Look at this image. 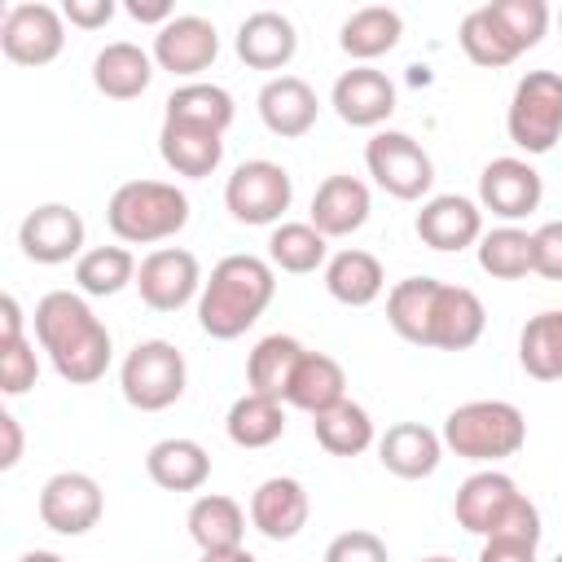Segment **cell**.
Here are the masks:
<instances>
[{
    "mask_svg": "<svg viewBox=\"0 0 562 562\" xmlns=\"http://www.w3.org/2000/svg\"><path fill=\"white\" fill-rule=\"evenodd\" d=\"M35 338L48 351L57 378L70 386H92L110 369V329L83 294L48 290L35 303Z\"/></svg>",
    "mask_w": 562,
    "mask_h": 562,
    "instance_id": "1",
    "label": "cell"
},
{
    "mask_svg": "<svg viewBox=\"0 0 562 562\" xmlns=\"http://www.w3.org/2000/svg\"><path fill=\"white\" fill-rule=\"evenodd\" d=\"M272 294H277V272H272L268 259H259V255H224L211 268V281H202L198 325H202V334H211L220 342L241 338L263 316Z\"/></svg>",
    "mask_w": 562,
    "mask_h": 562,
    "instance_id": "2",
    "label": "cell"
},
{
    "mask_svg": "<svg viewBox=\"0 0 562 562\" xmlns=\"http://www.w3.org/2000/svg\"><path fill=\"white\" fill-rule=\"evenodd\" d=\"M105 224L127 246H154L189 224V198L167 180H127L110 193Z\"/></svg>",
    "mask_w": 562,
    "mask_h": 562,
    "instance_id": "3",
    "label": "cell"
},
{
    "mask_svg": "<svg viewBox=\"0 0 562 562\" xmlns=\"http://www.w3.org/2000/svg\"><path fill=\"white\" fill-rule=\"evenodd\" d=\"M439 439L465 461H505L527 443V417L509 400H470L443 417Z\"/></svg>",
    "mask_w": 562,
    "mask_h": 562,
    "instance_id": "4",
    "label": "cell"
},
{
    "mask_svg": "<svg viewBox=\"0 0 562 562\" xmlns=\"http://www.w3.org/2000/svg\"><path fill=\"white\" fill-rule=\"evenodd\" d=\"M184 382H189V369H184V356L176 342L167 338H145L136 342L127 356H123V369H119V386H123V400L140 413H162L171 408L180 395H184Z\"/></svg>",
    "mask_w": 562,
    "mask_h": 562,
    "instance_id": "5",
    "label": "cell"
},
{
    "mask_svg": "<svg viewBox=\"0 0 562 562\" xmlns=\"http://www.w3.org/2000/svg\"><path fill=\"white\" fill-rule=\"evenodd\" d=\"M509 140L527 154H549L562 136V75L558 70H527L509 97L505 114Z\"/></svg>",
    "mask_w": 562,
    "mask_h": 562,
    "instance_id": "6",
    "label": "cell"
},
{
    "mask_svg": "<svg viewBox=\"0 0 562 562\" xmlns=\"http://www.w3.org/2000/svg\"><path fill=\"white\" fill-rule=\"evenodd\" d=\"M364 167L400 202H417L435 184V162L430 154L408 136V132H373L364 145Z\"/></svg>",
    "mask_w": 562,
    "mask_h": 562,
    "instance_id": "7",
    "label": "cell"
},
{
    "mask_svg": "<svg viewBox=\"0 0 562 562\" xmlns=\"http://www.w3.org/2000/svg\"><path fill=\"white\" fill-rule=\"evenodd\" d=\"M290 198H294L290 171L272 158L241 162L224 184V206L237 224H277L290 211Z\"/></svg>",
    "mask_w": 562,
    "mask_h": 562,
    "instance_id": "8",
    "label": "cell"
},
{
    "mask_svg": "<svg viewBox=\"0 0 562 562\" xmlns=\"http://www.w3.org/2000/svg\"><path fill=\"white\" fill-rule=\"evenodd\" d=\"M66 48V18L53 4L40 0H22L4 9L0 22V53L13 66H48L57 61Z\"/></svg>",
    "mask_w": 562,
    "mask_h": 562,
    "instance_id": "9",
    "label": "cell"
},
{
    "mask_svg": "<svg viewBox=\"0 0 562 562\" xmlns=\"http://www.w3.org/2000/svg\"><path fill=\"white\" fill-rule=\"evenodd\" d=\"M105 496L101 483L83 470H61L40 487V522L57 536H83L101 522Z\"/></svg>",
    "mask_w": 562,
    "mask_h": 562,
    "instance_id": "10",
    "label": "cell"
},
{
    "mask_svg": "<svg viewBox=\"0 0 562 562\" xmlns=\"http://www.w3.org/2000/svg\"><path fill=\"white\" fill-rule=\"evenodd\" d=\"M136 290L140 303L154 312H180L193 294H202V268L193 250L180 246H158L140 259L136 268Z\"/></svg>",
    "mask_w": 562,
    "mask_h": 562,
    "instance_id": "11",
    "label": "cell"
},
{
    "mask_svg": "<svg viewBox=\"0 0 562 562\" xmlns=\"http://www.w3.org/2000/svg\"><path fill=\"white\" fill-rule=\"evenodd\" d=\"M544 198V180L527 158H492L479 176V202L483 211L501 215L505 224L531 215Z\"/></svg>",
    "mask_w": 562,
    "mask_h": 562,
    "instance_id": "12",
    "label": "cell"
},
{
    "mask_svg": "<svg viewBox=\"0 0 562 562\" xmlns=\"http://www.w3.org/2000/svg\"><path fill=\"white\" fill-rule=\"evenodd\" d=\"M18 246L31 263H66L83 255V220L66 202H44L22 220Z\"/></svg>",
    "mask_w": 562,
    "mask_h": 562,
    "instance_id": "13",
    "label": "cell"
},
{
    "mask_svg": "<svg viewBox=\"0 0 562 562\" xmlns=\"http://www.w3.org/2000/svg\"><path fill=\"white\" fill-rule=\"evenodd\" d=\"M220 57V35L206 18L198 13H176L158 35H154V66L171 75H202Z\"/></svg>",
    "mask_w": 562,
    "mask_h": 562,
    "instance_id": "14",
    "label": "cell"
},
{
    "mask_svg": "<svg viewBox=\"0 0 562 562\" xmlns=\"http://www.w3.org/2000/svg\"><path fill=\"white\" fill-rule=\"evenodd\" d=\"M417 237L430 250H443V255L465 250L483 237V211L461 193H435L417 211Z\"/></svg>",
    "mask_w": 562,
    "mask_h": 562,
    "instance_id": "15",
    "label": "cell"
},
{
    "mask_svg": "<svg viewBox=\"0 0 562 562\" xmlns=\"http://www.w3.org/2000/svg\"><path fill=\"white\" fill-rule=\"evenodd\" d=\"M329 101H334V110H338L342 123H351V127H378L395 110V83L382 70H373V66H356V70H342L334 79Z\"/></svg>",
    "mask_w": 562,
    "mask_h": 562,
    "instance_id": "16",
    "label": "cell"
},
{
    "mask_svg": "<svg viewBox=\"0 0 562 562\" xmlns=\"http://www.w3.org/2000/svg\"><path fill=\"white\" fill-rule=\"evenodd\" d=\"M316 114H321V101L312 83L299 75H272L259 88V119L272 136H285V140L307 136L316 127Z\"/></svg>",
    "mask_w": 562,
    "mask_h": 562,
    "instance_id": "17",
    "label": "cell"
},
{
    "mask_svg": "<svg viewBox=\"0 0 562 562\" xmlns=\"http://www.w3.org/2000/svg\"><path fill=\"white\" fill-rule=\"evenodd\" d=\"M483 325H487V312H483V299L465 285H448L439 281V294H435V312H430V342L435 351H465L483 338Z\"/></svg>",
    "mask_w": 562,
    "mask_h": 562,
    "instance_id": "18",
    "label": "cell"
},
{
    "mask_svg": "<svg viewBox=\"0 0 562 562\" xmlns=\"http://www.w3.org/2000/svg\"><path fill=\"white\" fill-rule=\"evenodd\" d=\"M307 514H312V501H307L303 483L285 479V474L263 479L250 496V522L268 540H294L307 527Z\"/></svg>",
    "mask_w": 562,
    "mask_h": 562,
    "instance_id": "19",
    "label": "cell"
},
{
    "mask_svg": "<svg viewBox=\"0 0 562 562\" xmlns=\"http://www.w3.org/2000/svg\"><path fill=\"white\" fill-rule=\"evenodd\" d=\"M237 57L250 66V70H281L294 61L299 53V31L285 13L277 9H259L250 13L241 26H237V40H233Z\"/></svg>",
    "mask_w": 562,
    "mask_h": 562,
    "instance_id": "20",
    "label": "cell"
},
{
    "mask_svg": "<svg viewBox=\"0 0 562 562\" xmlns=\"http://www.w3.org/2000/svg\"><path fill=\"white\" fill-rule=\"evenodd\" d=\"M369 184L356 176H325L312 193V228L325 237H351L369 220Z\"/></svg>",
    "mask_w": 562,
    "mask_h": 562,
    "instance_id": "21",
    "label": "cell"
},
{
    "mask_svg": "<svg viewBox=\"0 0 562 562\" xmlns=\"http://www.w3.org/2000/svg\"><path fill=\"white\" fill-rule=\"evenodd\" d=\"M378 461L395 479H426L443 461V439L430 426H422V422H395L378 439Z\"/></svg>",
    "mask_w": 562,
    "mask_h": 562,
    "instance_id": "22",
    "label": "cell"
},
{
    "mask_svg": "<svg viewBox=\"0 0 562 562\" xmlns=\"http://www.w3.org/2000/svg\"><path fill=\"white\" fill-rule=\"evenodd\" d=\"M518 496V483L509 479V474H501V470H479V474H470L461 487H457V501H452V514H457V522L470 531V536H492V527H496V518L509 509V501Z\"/></svg>",
    "mask_w": 562,
    "mask_h": 562,
    "instance_id": "23",
    "label": "cell"
},
{
    "mask_svg": "<svg viewBox=\"0 0 562 562\" xmlns=\"http://www.w3.org/2000/svg\"><path fill=\"white\" fill-rule=\"evenodd\" d=\"M154 79V53H145L132 40H114L92 57V83L110 101H132Z\"/></svg>",
    "mask_w": 562,
    "mask_h": 562,
    "instance_id": "24",
    "label": "cell"
},
{
    "mask_svg": "<svg viewBox=\"0 0 562 562\" xmlns=\"http://www.w3.org/2000/svg\"><path fill=\"white\" fill-rule=\"evenodd\" d=\"M145 474L162 492H198L211 479V457L198 439H158L145 452Z\"/></svg>",
    "mask_w": 562,
    "mask_h": 562,
    "instance_id": "25",
    "label": "cell"
},
{
    "mask_svg": "<svg viewBox=\"0 0 562 562\" xmlns=\"http://www.w3.org/2000/svg\"><path fill=\"white\" fill-rule=\"evenodd\" d=\"M347 400V373L334 356L325 351H303L294 378H290V391H285V404L290 408H303V413H325L334 404Z\"/></svg>",
    "mask_w": 562,
    "mask_h": 562,
    "instance_id": "26",
    "label": "cell"
},
{
    "mask_svg": "<svg viewBox=\"0 0 562 562\" xmlns=\"http://www.w3.org/2000/svg\"><path fill=\"white\" fill-rule=\"evenodd\" d=\"M158 154L176 176L202 180L224 162V136L220 132H202V127H184V123H162Z\"/></svg>",
    "mask_w": 562,
    "mask_h": 562,
    "instance_id": "27",
    "label": "cell"
},
{
    "mask_svg": "<svg viewBox=\"0 0 562 562\" xmlns=\"http://www.w3.org/2000/svg\"><path fill=\"white\" fill-rule=\"evenodd\" d=\"M189 536L202 553H220V549H241L246 536V509L224 496V492H206L189 505Z\"/></svg>",
    "mask_w": 562,
    "mask_h": 562,
    "instance_id": "28",
    "label": "cell"
},
{
    "mask_svg": "<svg viewBox=\"0 0 562 562\" xmlns=\"http://www.w3.org/2000/svg\"><path fill=\"white\" fill-rule=\"evenodd\" d=\"M233 114H237V105H233L228 88L193 79V83H180L167 97V119L162 123H184V127H202V132H220L224 136Z\"/></svg>",
    "mask_w": 562,
    "mask_h": 562,
    "instance_id": "29",
    "label": "cell"
},
{
    "mask_svg": "<svg viewBox=\"0 0 562 562\" xmlns=\"http://www.w3.org/2000/svg\"><path fill=\"white\" fill-rule=\"evenodd\" d=\"M386 285V272L378 263V255L369 250H338L329 263H325V290L347 303V307H369Z\"/></svg>",
    "mask_w": 562,
    "mask_h": 562,
    "instance_id": "30",
    "label": "cell"
},
{
    "mask_svg": "<svg viewBox=\"0 0 562 562\" xmlns=\"http://www.w3.org/2000/svg\"><path fill=\"white\" fill-rule=\"evenodd\" d=\"M303 351H307V347H303L299 338H290V334H268V338H259L255 351H250V360H246V382H250V391H255V395L285 400L290 378H294Z\"/></svg>",
    "mask_w": 562,
    "mask_h": 562,
    "instance_id": "31",
    "label": "cell"
},
{
    "mask_svg": "<svg viewBox=\"0 0 562 562\" xmlns=\"http://www.w3.org/2000/svg\"><path fill=\"white\" fill-rule=\"evenodd\" d=\"M457 40H461V53L474 61V66H487V70H501L509 61L522 57V48L514 44V35L505 31V22L492 13V4H479L461 18L457 26Z\"/></svg>",
    "mask_w": 562,
    "mask_h": 562,
    "instance_id": "32",
    "label": "cell"
},
{
    "mask_svg": "<svg viewBox=\"0 0 562 562\" xmlns=\"http://www.w3.org/2000/svg\"><path fill=\"white\" fill-rule=\"evenodd\" d=\"M439 281L435 277H404L386 294V321L404 342L426 347L430 342V312H435Z\"/></svg>",
    "mask_w": 562,
    "mask_h": 562,
    "instance_id": "33",
    "label": "cell"
},
{
    "mask_svg": "<svg viewBox=\"0 0 562 562\" xmlns=\"http://www.w3.org/2000/svg\"><path fill=\"white\" fill-rule=\"evenodd\" d=\"M400 35H404V18H400L395 9H386V4H369V9H356V13L342 22L338 44H342L347 57L373 61V57L391 53V48L400 44Z\"/></svg>",
    "mask_w": 562,
    "mask_h": 562,
    "instance_id": "34",
    "label": "cell"
},
{
    "mask_svg": "<svg viewBox=\"0 0 562 562\" xmlns=\"http://www.w3.org/2000/svg\"><path fill=\"white\" fill-rule=\"evenodd\" d=\"M518 364L536 382H562V307H549L522 325Z\"/></svg>",
    "mask_w": 562,
    "mask_h": 562,
    "instance_id": "35",
    "label": "cell"
},
{
    "mask_svg": "<svg viewBox=\"0 0 562 562\" xmlns=\"http://www.w3.org/2000/svg\"><path fill=\"white\" fill-rule=\"evenodd\" d=\"M224 430H228V439L237 448H268V443H277L285 435V408L272 395L246 391L241 400H233V408L224 417Z\"/></svg>",
    "mask_w": 562,
    "mask_h": 562,
    "instance_id": "36",
    "label": "cell"
},
{
    "mask_svg": "<svg viewBox=\"0 0 562 562\" xmlns=\"http://www.w3.org/2000/svg\"><path fill=\"white\" fill-rule=\"evenodd\" d=\"M312 435L329 457H360L373 443V417L364 404L342 400V404L312 417Z\"/></svg>",
    "mask_w": 562,
    "mask_h": 562,
    "instance_id": "37",
    "label": "cell"
},
{
    "mask_svg": "<svg viewBox=\"0 0 562 562\" xmlns=\"http://www.w3.org/2000/svg\"><path fill=\"white\" fill-rule=\"evenodd\" d=\"M325 255H329V237L316 233V228L303 224V220H285V224H277L272 237H268V263L281 268V272H294V277L316 272L321 263H329Z\"/></svg>",
    "mask_w": 562,
    "mask_h": 562,
    "instance_id": "38",
    "label": "cell"
},
{
    "mask_svg": "<svg viewBox=\"0 0 562 562\" xmlns=\"http://www.w3.org/2000/svg\"><path fill=\"white\" fill-rule=\"evenodd\" d=\"M136 268L140 263L132 259L127 246H92L75 259V285L92 299H110V294H119L123 285L136 281Z\"/></svg>",
    "mask_w": 562,
    "mask_h": 562,
    "instance_id": "39",
    "label": "cell"
},
{
    "mask_svg": "<svg viewBox=\"0 0 562 562\" xmlns=\"http://www.w3.org/2000/svg\"><path fill=\"white\" fill-rule=\"evenodd\" d=\"M479 268L496 281H518L531 272V233L501 224L479 237Z\"/></svg>",
    "mask_w": 562,
    "mask_h": 562,
    "instance_id": "40",
    "label": "cell"
},
{
    "mask_svg": "<svg viewBox=\"0 0 562 562\" xmlns=\"http://www.w3.org/2000/svg\"><path fill=\"white\" fill-rule=\"evenodd\" d=\"M492 13L505 22V31L514 35V44L522 53L536 48L549 31V4L544 0H492Z\"/></svg>",
    "mask_w": 562,
    "mask_h": 562,
    "instance_id": "41",
    "label": "cell"
},
{
    "mask_svg": "<svg viewBox=\"0 0 562 562\" xmlns=\"http://www.w3.org/2000/svg\"><path fill=\"white\" fill-rule=\"evenodd\" d=\"M40 378V360H35V342L31 338H13L0 342V391L4 395H26Z\"/></svg>",
    "mask_w": 562,
    "mask_h": 562,
    "instance_id": "42",
    "label": "cell"
},
{
    "mask_svg": "<svg viewBox=\"0 0 562 562\" xmlns=\"http://www.w3.org/2000/svg\"><path fill=\"white\" fill-rule=\"evenodd\" d=\"M540 531H544V527H540V509H536L522 492L509 501V509H505V514L496 518V527H492L496 540H522V544H540ZM492 536H487V540H492Z\"/></svg>",
    "mask_w": 562,
    "mask_h": 562,
    "instance_id": "43",
    "label": "cell"
},
{
    "mask_svg": "<svg viewBox=\"0 0 562 562\" xmlns=\"http://www.w3.org/2000/svg\"><path fill=\"white\" fill-rule=\"evenodd\" d=\"M325 562H391V558H386V540L382 536L356 527V531H342V536L329 540Z\"/></svg>",
    "mask_w": 562,
    "mask_h": 562,
    "instance_id": "44",
    "label": "cell"
},
{
    "mask_svg": "<svg viewBox=\"0 0 562 562\" xmlns=\"http://www.w3.org/2000/svg\"><path fill=\"white\" fill-rule=\"evenodd\" d=\"M531 272L544 281H562V220H549L531 233Z\"/></svg>",
    "mask_w": 562,
    "mask_h": 562,
    "instance_id": "45",
    "label": "cell"
},
{
    "mask_svg": "<svg viewBox=\"0 0 562 562\" xmlns=\"http://www.w3.org/2000/svg\"><path fill=\"white\" fill-rule=\"evenodd\" d=\"M61 18L70 26H79V31H97V26H105L114 18V0H66Z\"/></svg>",
    "mask_w": 562,
    "mask_h": 562,
    "instance_id": "46",
    "label": "cell"
},
{
    "mask_svg": "<svg viewBox=\"0 0 562 562\" xmlns=\"http://www.w3.org/2000/svg\"><path fill=\"white\" fill-rule=\"evenodd\" d=\"M479 562H536V544H522V540H483L479 549Z\"/></svg>",
    "mask_w": 562,
    "mask_h": 562,
    "instance_id": "47",
    "label": "cell"
},
{
    "mask_svg": "<svg viewBox=\"0 0 562 562\" xmlns=\"http://www.w3.org/2000/svg\"><path fill=\"white\" fill-rule=\"evenodd\" d=\"M127 9V18H136V22H145V26H167L176 13H171V0H127L123 4Z\"/></svg>",
    "mask_w": 562,
    "mask_h": 562,
    "instance_id": "48",
    "label": "cell"
},
{
    "mask_svg": "<svg viewBox=\"0 0 562 562\" xmlns=\"http://www.w3.org/2000/svg\"><path fill=\"white\" fill-rule=\"evenodd\" d=\"M0 435H4V448H0V470H13L22 461V426L13 413H0Z\"/></svg>",
    "mask_w": 562,
    "mask_h": 562,
    "instance_id": "49",
    "label": "cell"
},
{
    "mask_svg": "<svg viewBox=\"0 0 562 562\" xmlns=\"http://www.w3.org/2000/svg\"><path fill=\"white\" fill-rule=\"evenodd\" d=\"M13 338H26L22 334V307L13 294L0 299V342H13Z\"/></svg>",
    "mask_w": 562,
    "mask_h": 562,
    "instance_id": "50",
    "label": "cell"
},
{
    "mask_svg": "<svg viewBox=\"0 0 562 562\" xmlns=\"http://www.w3.org/2000/svg\"><path fill=\"white\" fill-rule=\"evenodd\" d=\"M202 562H259L250 549H220V553H202Z\"/></svg>",
    "mask_w": 562,
    "mask_h": 562,
    "instance_id": "51",
    "label": "cell"
},
{
    "mask_svg": "<svg viewBox=\"0 0 562 562\" xmlns=\"http://www.w3.org/2000/svg\"><path fill=\"white\" fill-rule=\"evenodd\" d=\"M18 562H66L61 553H48V549H31V553H22Z\"/></svg>",
    "mask_w": 562,
    "mask_h": 562,
    "instance_id": "52",
    "label": "cell"
},
{
    "mask_svg": "<svg viewBox=\"0 0 562 562\" xmlns=\"http://www.w3.org/2000/svg\"><path fill=\"white\" fill-rule=\"evenodd\" d=\"M422 562H457V558H443V553H435V558H422Z\"/></svg>",
    "mask_w": 562,
    "mask_h": 562,
    "instance_id": "53",
    "label": "cell"
},
{
    "mask_svg": "<svg viewBox=\"0 0 562 562\" xmlns=\"http://www.w3.org/2000/svg\"><path fill=\"white\" fill-rule=\"evenodd\" d=\"M558 26H562V13H558Z\"/></svg>",
    "mask_w": 562,
    "mask_h": 562,
    "instance_id": "54",
    "label": "cell"
},
{
    "mask_svg": "<svg viewBox=\"0 0 562 562\" xmlns=\"http://www.w3.org/2000/svg\"><path fill=\"white\" fill-rule=\"evenodd\" d=\"M553 562H562V553H558V558H553Z\"/></svg>",
    "mask_w": 562,
    "mask_h": 562,
    "instance_id": "55",
    "label": "cell"
}]
</instances>
